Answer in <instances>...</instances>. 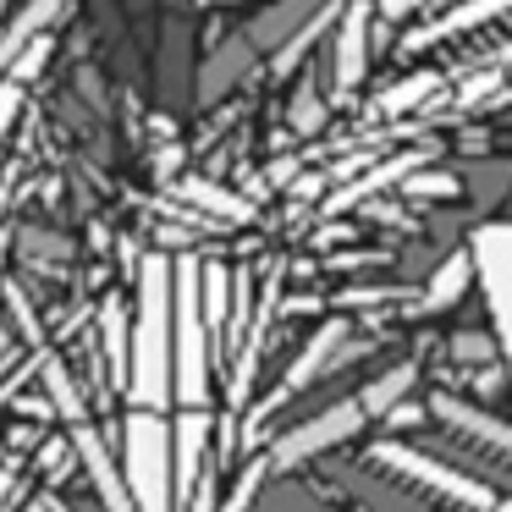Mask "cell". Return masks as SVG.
I'll return each mask as SVG.
<instances>
[{"instance_id": "obj_10", "label": "cell", "mask_w": 512, "mask_h": 512, "mask_svg": "<svg viewBox=\"0 0 512 512\" xmlns=\"http://www.w3.org/2000/svg\"><path fill=\"white\" fill-rule=\"evenodd\" d=\"M490 17H512V0H468V6H452L446 17H435V23H419L402 34V56H413V50H430L441 45V39H457V34H474V28H485Z\"/></svg>"}, {"instance_id": "obj_21", "label": "cell", "mask_w": 512, "mask_h": 512, "mask_svg": "<svg viewBox=\"0 0 512 512\" xmlns=\"http://www.w3.org/2000/svg\"><path fill=\"white\" fill-rule=\"evenodd\" d=\"M320 122H325V105H320V94H314V83H303L298 105H292V127H298V133H314Z\"/></svg>"}, {"instance_id": "obj_24", "label": "cell", "mask_w": 512, "mask_h": 512, "mask_svg": "<svg viewBox=\"0 0 512 512\" xmlns=\"http://www.w3.org/2000/svg\"><path fill=\"white\" fill-rule=\"evenodd\" d=\"M380 6V17H391V23H402V17H413V12H430L435 0H375Z\"/></svg>"}, {"instance_id": "obj_11", "label": "cell", "mask_w": 512, "mask_h": 512, "mask_svg": "<svg viewBox=\"0 0 512 512\" xmlns=\"http://www.w3.org/2000/svg\"><path fill=\"white\" fill-rule=\"evenodd\" d=\"M72 452H78L83 474L94 479V490H100L105 512H133L127 479H122V468L111 463V452H105V441H100V430H94V424H72Z\"/></svg>"}, {"instance_id": "obj_6", "label": "cell", "mask_w": 512, "mask_h": 512, "mask_svg": "<svg viewBox=\"0 0 512 512\" xmlns=\"http://www.w3.org/2000/svg\"><path fill=\"white\" fill-rule=\"evenodd\" d=\"M347 336H353V320H342V314H331V320H320V325H314V336L303 342V353L292 358V369L281 375V386L270 391V397H265V402H259V408L243 419V435H248V441H254V435H259V424H265L270 413L281 408V402H287V397H298L303 386H314V380H320L325 369H331L336 358H342Z\"/></svg>"}, {"instance_id": "obj_17", "label": "cell", "mask_w": 512, "mask_h": 512, "mask_svg": "<svg viewBox=\"0 0 512 512\" xmlns=\"http://www.w3.org/2000/svg\"><path fill=\"white\" fill-rule=\"evenodd\" d=\"M232 270L226 265H204L199 270V298H204V325H210V342L226 336V303H232Z\"/></svg>"}, {"instance_id": "obj_3", "label": "cell", "mask_w": 512, "mask_h": 512, "mask_svg": "<svg viewBox=\"0 0 512 512\" xmlns=\"http://www.w3.org/2000/svg\"><path fill=\"white\" fill-rule=\"evenodd\" d=\"M199 259L182 254L171 265V397L182 408L210 402V325L199 298Z\"/></svg>"}, {"instance_id": "obj_9", "label": "cell", "mask_w": 512, "mask_h": 512, "mask_svg": "<svg viewBox=\"0 0 512 512\" xmlns=\"http://www.w3.org/2000/svg\"><path fill=\"white\" fill-rule=\"evenodd\" d=\"M369 17H375V0H347L342 23H336V45H331V89L353 94L369 72Z\"/></svg>"}, {"instance_id": "obj_7", "label": "cell", "mask_w": 512, "mask_h": 512, "mask_svg": "<svg viewBox=\"0 0 512 512\" xmlns=\"http://www.w3.org/2000/svg\"><path fill=\"white\" fill-rule=\"evenodd\" d=\"M430 419H441L452 435L474 441L485 457L512 463V419H496V413H485L479 402L457 397V391H435V397H430Z\"/></svg>"}, {"instance_id": "obj_20", "label": "cell", "mask_w": 512, "mask_h": 512, "mask_svg": "<svg viewBox=\"0 0 512 512\" xmlns=\"http://www.w3.org/2000/svg\"><path fill=\"white\" fill-rule=\"evenodd\" d=\"M435 89H441V78H435V72H424V78L397 83V89H391L386 100H380V116H402V111H413V105H424Z\"/></svg>"}, {"instance_id": "obj_4", "label": "cell", "mask_w": 512, "mask_h": 512, "mask_svg": "<svg viewBox=\"0 0 512 512\" xmlns=\"http://www.w3.org/2000/svg\"><path fill=\"white\" fill-rule=\"evenodd\" d=\"M122 479L138 512H177L171 496V424L133 408L122 424Z\"/></svg>"}, {"instance_id": "obj_19", "label": "cell", "mask_w": 512, "mask_h": 512, "mask_svg": "<svg viewBox=\"0 0 512 512\" xmlns=\"http://www.w3.org/2000/svg\"><path fill=\"white\" fill-rule=\"evenodd\" d=\"M265 479H270V457L254 452V457H248V468L232 479V490H226V501L215 512H248V507H254V496L265 490Z\"/></svg>"}, {"instance_id": "obj_14", "label": "cell", "mask_w": 512, "mask_h": 512, "mask_svg": "<svg viewBox=\"0 0 512 512\" xmlns=\"http://www.w3.org/2000/svg\"><path fill=\"white\" fill-rule=\"evenodd\" d=\"M56 12H61V0H28L23 17H17V23L6 28V39H0V67H12L17 56H28V50L39 45V28H45Z\"/></svg>"}, {"instance_id": "obj_8", "label": "cell", "mask_w": 512, "mask_h": 512, "mask_svg": "<svg viewBox=\"0 0 512 512\" xmlns=\"http://www.w3.org/2000/svg\"><path fill=\"white\" fill-rule=\"evenodd\" d=\"M204 457H210V413L204 408L177 413V424H171V496H177V512H188L193 496H199Z\"/></svg>"}, {"instance_id": "obj_2", "label": "cell", "mask_w": 512, "mask_h": 512, "mask_svg": "<svg viewBox=\"0 0 512 512\" xmlns=\"http://www.w3.org/2000/svg\"><path fill=\"white\" fill-rule=\"evenodd\" d=\"M364 468H380L397 485L424 490L430 501H441V512H512V496H501L496 485L452 468L446 457H430L419 446H408L402 435H380L364 446Z\"/></svg>"}, {"instance_id": "obj_23", "label": "cell", "mask_w": 512, "mask_h": 512, "mask_svg": "<svg viewBox=\"0 0 512 512\" xmlns=\"http://www.w3.org/2000/svg\"><path fill=\"white\" fill-rule=\"evenodd\" d=\"M17 111H23V83H17V78H6V83H0V138L12 133Z\"/></svg>"}, {"instance_id": "obj_5", "label": "cell", "mask_w": 512, "mask_h": 512, "mask_svg": "<svg viewBox=\"0 0 512 512\" xmlns=\"http://www.w3.org/2000/svg\"><path fill=\"white\" fill-rule=\"evenodd\" d=\"M369 430V413H364V402L358 397H347V402H331V408H320V413H309L303 424H292L287 435H276L270 441V479L276 474H292V468H303L309 457H325L331 446H347V441H358V435Z\"/></svg>"}, {"instance_id": "obj_13", "label": "cell", "mask_w": 512, "mask_h": 512, "mask_svg": "<svg viewBox=\"0 0 512 512\" xmlns=\"http://www.w3.org/2000/svg\"><path fill=\"white\" fill-rule=\"evenodd\" d=\"M413 386H419V364H397V369H386V375H375L364 391H358V402H364V413H369V424L375 419H386L391 408H402V402L413 397Z\"/></svg>"}, {"instance_id": "obj_16", "label": "cell", "mask_w": 512, "mask_h": 512, "mask_svg": "<svg viewBox=\"0 0 512 512\" xmlns=\"http://www.w3.org/2000/svg\"><path fill=\"white\" fill-rule=\"evenodd\" d=\"M177 193L188 204H199V210H210L215 221H254V204L237 199V193H226V188H215V182H204V177H188Z\"/></svg>"}, {"instance_id": "obj_22", "label": "cell", "mask_w": 512, "mask_h": 512, "mask_svg": "<svg viewBox=\"0 0 512 512\" xmlns=\"http://www.w3.org/2000/svg\"><path fill=\"white\" fill-rule=\"evenodd\" d=\"M402 193H408V199H452V193H463V182L457 177H408L402 182Z\"/></svg>"}, {"instance_id": "obj_25", "label": "cell", "mask_w": 512, "mask_h": 512, "mask_svg": "<svg viewBox=\"0 0 512 512\" xmlns=\"http://www.w3.org/2000/svg\"><path fill=\"white\" fill-rule=\"evenodd\" d=\"M12 479H17V474H12V468H0V501L12 496Z\"/></svg>"}, {"instance_id": "obj_1", "label": "cell", "mask_w": 512, "mask_h": 512, "mask_svg": "<svg viewBox=\"0 0 512 512\" xmlns=\"http://www.w3.org/2000/svg\"><path fill=\"white\" fill-rule=\"evenodd\" d=\"M133 408H171V259L149 254L138 276V320H133V369H127Z\"/></svg>"}, {"instance_id": "obj_12", "label": "cell", "mask_w": 512, "mask_h": 512, "mask_svg": "<svg viewBox=\"0 0 512 512\" xmlns=\"http://www.w3.org/2000/svg\"><path fill=\"white\" fill-rule=\"evenodd\" d=\"M474 276H479L474 248H457V254H446L441 265H435V276L413 292V309H419V314H446L452 303H463V292H468V281H474Z\"/></svg>"}, {"instance_id": "obj_18", "label": "cell", "mask_w": 512, "mask_h": 512, "mask_svg": "<svg viewBox=\"0 0 512 512\" xmlns=\"http://www.w3.org/2000/svg\"><path fill=\"white\" fill-rule=\"evenodd\" d=\"M39 375H45V397H50V408H56L61 419H67V424H89V402L78 397V386H72V375H67L61 358H45Z\"/></svg>"}, {"instance_id": "obj_15", "label": "cell", "mask_w": 512, "mask_h": 512, "mask_svg": "<svg viewBox=\"0 0 512 512\" xmlns=\"http://www.w3.org/2000/svg\"><path fill=\"white\" fill-rule=\"evenodd\" d=\"M100 336H105V353H111L116 386H127V369H133V325H127L122 298H111V303L100 309Z\"/></svg>"}, {"instance_id": "obj_26", "label": "cell", "mask_w": 512, "mask_h": 512, "mask_svg": "<svg viewBox=\"0 0 512 512\" xmlns=\"http://www.w3.org/2000/svg\"><path fill=\"white\" fill-rule=\"evenodd\" d=\"M50 512H67V507H61V501H50Z\"/></svg>"}]
</instances>
